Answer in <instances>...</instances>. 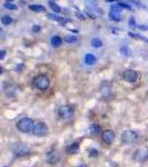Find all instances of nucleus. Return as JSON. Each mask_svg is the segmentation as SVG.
Returning a JSON list of instances; mask_svg holds the SVG:
<instances>
[{"label":"nucleus","mask_w":148,"mask_h":167,"mask_svg":"<svg viewBox=\"0 0 148 167\" xmlns=\"http://www.w3.org/2000/svg\"><path fill=\"white\" fill-rule=\"evenodd\" d=\"M65 150L68 155L77 154L78 150H79V144H78V143H71V144H69V145L66 146Z\"/></svg>","instance_id":"nucleus-11"},{"label":"nucleus","mask_w":148,"mask_h":167,"mask_svg":"<svg viewBox=\"0 0 148 167\" xmlns=\"http://www.w3.org/2000/svg\"><path fill=\"white\" fill-rule=\"evenodd\" d=\"M11 22H13V18H11L10 16L6 15V16H2V17H1V24H2V25L9 26Z\"/></svg>","instance_id":"nucleus-20"},{"label":"nucleus","mask_w":148,"mask_h":167,"mask_svg":"<svg viewBox=\"0 0 148 167\" xmlns=\"http://www.w3.org/2000/svg\"><path fill=\"white\" fill-rule=\"evenodd\" d=\"M32 31H34V32H39V31H40V26H38V25L32 26Z\"/></svg>","instance_id":"nucleus-29"},{"label":"nucleus","mask_w":148,"mask_h":167,"mask_svg":"<svg viewBox=\"0 0 148 167\" xmlns=\"http://www.w3.org/2000/svg\"><path fill=\"white\" fill-rule=\"evenodd\" d=\"M129 26L130 27H137V25H136V20L134 17H130L129 18Z\"/></svg>","instance_id":"nucleus-26"},{"label":"nucleus","mask_w":148,"mask_h":167,"mask_svg":"<svg viewBox=\"0 0 148 167\" xmlns=\"http://www.w3.org/2000/svg\"><path fill=\"white\" fill-rule=\"evenodd\" d=\"M32 86L38 90H47L50 86V80L49 78L47 77L46 75H38L34 78L32 80Z\"/></svg>","instance_id":"nucleus-1"},{"label":"nucleus","mask_w":148,"mask_h":167,"mask_svg":"<svg viewBox=\"0 0 148 167\" xmlns=\"http://www.w3.org/2000/svg\"><path fill=\"white\" fill-rule=\"evenodd\" d=\"M108 17H109V19H110L111 21H115V22H118L121 20V16L119 13H116V11H109V13H108Z\"/></svg>","instance_id":"nucleus-13"},{"label":"nucleus","mask_w":148,"mask_h":167,"mask_svg":"<svg viewBox=\"0 0 148 167\" xmlns=\"http://www.w3.org/2000/svg\"><path fill=\"white\" fill-rule=\"evenodd\" d=\"M75 107L71 105H64L58 109V116L62 121H69L74 117Z\"/></svg>","instance_id":"nucleus-3"},{"label":"nucleus","mask_w":148,"mask_h":167,"mask_svg":"<svg viewBox=\"0 0 148 167\" xmlns=\"http://www.w3.org/2000/svg\"><path fill=\"white\" fill-rule=\"evenodd\" d=\"M76 17H77L78 19H80V20H85V19H86V18H85V16H83L81 13H79L78 10L76 11Z\"/></svg>","instance_id":"nucleus-27"},{"label":"nucleus","mask_w":148,"mask_h":167,"mask_svg":"<svg viewBox=\"0 0 148 167\" xmlns=\"http://www.w3.org/2000/svg\"><path fill=\"white\" fill-rule=\"evenodd\" d=\"M64 40L67 43H74L78 40V38L77 36H75V35H68V36H66V37L64 38Z\"/></svg>","instance_id":"nucleus-19"},{"label":"nucleus","mask_w":148,"mask_h":167,"mask_svg":"<svg viewBox=\"0 0 148 167\" xmlns=\"http://www.w3.org/2000/svg\"><path fill=\"white\" fill-rule=\"evenodd\" d=\"M89 132L93 136H97L98 134H100V126L98 124H91L89 127Z\"/></svg>","instance_id":"nucleus-15"},{"label":"nucleus","mask_w":148,"mask_h":167,"mask_svg":"<svg viewBox=\"0 0 148 167\" xmlns=\"http://www.w3.org/2000/svg\"><path fill=\"white\" fill-rule=\"evenodd\" d=\"M24 68H25V67H24V65H19V66H17V67H16L15 70L17 71V72H18V71H21Z\"/></svg>","instance_id":"nucleus-30"},{"label":"nucleus","mask_w":148,"mask_h":167,"mask_svg":"<svg viewBox=\"0 0 148 167\" xmlns=\"http://www.w3.org/2000/svg\"><path fill=\"white\" fill-rule=\"evenodd\" d=\"M86 13H87V16H89V17H90L91 19H96V16L94 15L93 13H91V10H90V9H89V10L87 9V10H86Z\"/></svg>","instance_id":"nucleus-28"},{"label":"nucleus","mask_w":148,"mask_h":167,"mask_svg":"<svg viewBox=\"0 0 148 167\" xmlns=\"http://www.w3.org/2000/svg\"><path fill=\"white\" fill-rule=\"evenodd\" d=\"M123 78L128 83H136L138 80V74H137V71L133 70V69H128V70L124 71Z\"/></svg>","instance_id":"nucleus-8"},{"label":"nucleus","mask_w":148,"mask_h":167,"mask_svg":"<svg viewBox=\"0 0 148 167\" xmlns=\"http://www.w3.org/2000/svg\"><path fill=\"white\" fill-rule=\"evenodd\" d=\"M100 94L104 97H108L110 95V86L107 83H104L100 87Z\"/></svg>","instance_id":"nucleus-12"},{"label":"nucleus","mask_w":148,"mask_h":167,"mask_svg":"<svg viewBox=\"0 0 148 167\" xmlns=\"http://www.w3.org/2000/svg\"><path fill=\"white\" fill-rule=\"evenodd\" d=\"M91 46L94 48H100V47H102V41L98 38H95V39L91 40Z\"/></svg>","instance_id":"nucleus-23"},{"label":"nucleus","mask_w":148,"mask_h":167,"mask_svg":"<svg viewBox=\"0 0 148 167\" xmlns=\"http://www.w3.org/2000/svg\"><path fill=\"white\" fill-rule=\"evenodd\" d=\"M138 140V134L134 130H124L121 133V142L124 144H135Z\"/></svg>","instance_id":"nucleus-6"},{"label":"nucleus","mask_w":148,"mask_h":167,"mask_svg":"<svg viewBox=\"0 0 148 167\" xmlns=\"http://www.w3.org/2000/svg\"><path fill=\"white\" fill-rule=\"evenodd\" d=\"M134 159L137 163H145L148 161V148H138L134 154Z\"/></svg>","instance_id":"nucleus-7"},{"label":"nucleus","mask_w":148,"mask_h":167,"mask_svg":"<svg viewBox=\"0 0 148 167\" xmlns=\"http://www.w3.org/2000/svg\"><path fill=\"white\" fill-rule=\"evenodd\" d=\"M34 127H35V121L31 119V118H21L20 121L17 123V129L20 132V133H24V134H27V133H30L34 130Z\"/></svg>","instance_id":"nucleus-2"},{"label":"nucleus","mask_w":148,"mask_h":167,"mask_svg":"<svg viewBox=\"0 0 148 167\" xmlns=\"http://www.w3.org/2000/svg\"><path fill=\"white\" fill-rule=\"evenodd\" d=\"M118 0H106V2H116Z\"/></svg>","instance_id":"nucleus-32"},{"label":"nucleus","mask_w":148,"mask_h":167,"mask_svg":"<svg viewBox=\"0 0 148 167\" xmlns=\"http://www.w3.org/2000/svg\"><path fill=\"white\" fill-rule=\"evenodd\" d=\"M111 11H116V13H120V11H123V9H125L123 6V3H116V5H113V6L110 7Z\"/></svg>","instance_id":"nucleus-21"},{"label":"nucleus","mask_w":148,"mask_h":167,"mask_svg":"<svg viewBox=\"0 0 148 167\" xmlns=\"http://www.w3.org/2000/svg\"><path fill=\"white\" fill-rule=\"evenodd\" d=\"M3 167H8V166H3Z\"/></svg>","instance_id":"nucleus-35"},{"label":"nucleus","mask_w":148,"mask_h":167,"mask_svg":"<svg viewBox=\"0 0 148 167\" xmlns=\"http://www.w3.org/2000/svg\"><path fill=\"white\" fill-rule=\"evenodd\" d=\"M115 137H116V134H115L114 130H111V129L105 130V132H102V143H105L107 145H110L111 143L114 142Z\"/></svg>","instance_id":"nucleus-9"},{"label":"nucleus","mask_w":148,"mask_h":167,"mask_svg":"<svg viewBox=\"0 0 148 167\" xmlns=\"http://www.w3.org/2000/svg\"><path fill=\"white\" fill-rule=\"evenodd\" d=\"M49 7L51 8V10H53L54 13H61V8L57 5V3L53 2V1H49Z\"/></svg>","instance_id":"nucleus-22"},{"label":"nucleus","mask_w":148,"mask_h":167,"mask_svg":"<svg viewBox=\"0 0 148 167\" xmlns=\"http://www.w3.org/2000/svg\"><path fill=\"white\" fill-rule=\"evenodd\" d=\"M28 8H29L31 11H34V13H45V11H46L45 7L40 6V5H30Z\"/></svg>","instance_id":"nucleus-16"},{"label":"nucleus","mask_w":148,"mask_h":167,"mask_svg":"<svg viewBox=\"0 0 148 167\" xmlns=\"http://www.w3.org/2000/svg\"><path fill=\"white\" fill-rule=\"evenodd\" d=\"M7 2H13V0H7Z\"/></svg>","instance_id":"nucleus-34"},{"label":"nucleus","mask_w":148,"mask_h":167,"mask_svg":"<svg viewBox=\"0 0 148 167\" xmlns=\"http://www.w3.org/2000/svg\"><path fill=\"white\" fill-rule=\"evenodd\" d=\"M59 159H60V156H59V154L56 150H49V152H47L46 154V161L48 163V164H57L59 161Z\"/></svg>","instance_id":"nucleus-10"},{"label":"nucleus","mask_w":148,"mask_h":167,"mask_svg":"<svg viewBox=\"0 0 148 167\" xmlns=\"http://www.w3.org/2000/svg\"><path fill=\"white\" fill-rule=\"evenodd\" d=\"M5 55H6V51H5V50H1V51H0V59L5 58Z\"/></svg>","instance_id":"nucleus-31"},{"label":"nucleus","mask_w":148,"mask_h":167,"mask_svg":"<svg viewBox=\"0 0 148 167\" xmlns=\"http://www.w3.org/2000/svg\"><path fill=\"white\" fill-rule=\"evenodd\" d=\"M50 43H51V46L53 47L57 48V47H59L62 43V39L59 37V36H54V37L50 39Z\"/></svg>","instance_id":"nucleus-18"},{"label":"nucleus","mask_w":148,"mask_h":167,"mask_svg":"<svg viewBox=\"0 0 148 167\" xmlns=\"http://www.w3.org/2000/svg\"><path fill=\"white\" fill-rule=\"evenodd\" d=\"M3 7H5L6 9H9V10H16L17 8H18L16 5H13V3H11V2H6L5 5H3Z\"/></svg>","instance_id":"nucleus-25"},{"label":"nucleus","mask_w":148,"mask_h":167,"mask_svg":"<svg viewBox=\"0 0 148 167\" xmlns=\"http://www.w3.org/2000/svg\"><path fill=\"white\" fill-rule=\"evenodd\" d=\"M29 152H30L29 146H27L24 143H17L13 147V153L16 157H24L29 154Z\"/></svg>","instance_id":"nucleus-5"},{"label":"nucleus","mask_w":148,"mask_h":167,"mask_svg":"<svg viewBox=\"0 0 148 167\" xmlns=\"http://www.w3.org/2000/svg\"><path fill=\"white\" fill-rule=\"evenodd\" d=\"M96 60H97V58H96L93 54H87V55L85 56V62H86V65H89V66L95 65Z\"/></svg>","instance_id":"nucleus-14"},{"label":"nucleus","mask_w":148,"mask_h":167,"mask_svg":"<svg viewBox=\"0 0 148 167\" xmlns=\"http://www.w3.org/2000/svg\"><path fill=\"white\" fill-rule=\"evenodd\" d=\"M78 167H88V166H87V165H85V164H83V165H79Z\"/></svg>","instance_id":"nucleus-33"},{"label":"nucleus","mask_w":148,"mask_h":167,"mask_svg":"<svg viewBox=\"0 0 148 167\" xmlns=\"http://www.w3.org/2000/svg\"><path fill=\"white\" fill-rule=\"evenodd\" d=\"M48 133H49V128H48L46 123H43V121H37V123H35L34 130H32V134H34L35 136L45 137L48 135Z\"/></svg>","instance_id":"nucleus-4"},{"label":"nucleus","mask_w":148,"mask_h":167,"mask_svg":"<svg viewBox=\"0 0 148 167\" xmlns=\"http://www.w3.org/2000/svg\"><path fill=\"white\" fill-rule=\"evenodd\" d=\"M119 53L123 57H130L131 55V50L129 49V47L128 46H121L119 48Z\"/></svg>","instance_id":"nucleus-17"},{"label":"nucleus","mask_w":148,"mask_h":167,"mask_svg":"<svg viewBox=\"0 0 148 167\" xmlns=\"http://www.w3.org/2000/svg\"><path fill=\"white\" fill-rule=\"evenodd\" d=\"M99 155V150L98 149H96V148H91L88 150V156L89 157H97Z\"/></svg>","instance_id":"nucleus-24"}]
</instances>
